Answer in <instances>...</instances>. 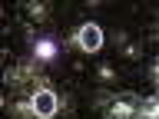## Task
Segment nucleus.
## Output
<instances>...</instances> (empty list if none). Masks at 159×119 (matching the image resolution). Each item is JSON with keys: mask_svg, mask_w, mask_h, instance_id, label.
Returning a JSON list of instances; mask_svg holds the SVG:
<instances>
[{"mask_svg": "<svg viewBox=\"0 0 159 119\" xmlns=\"http://www.w3.org/2000/svg\"><path fill=\"white\" fill-rule=\"evenodd\" d=\"M57 93H50V89H40L37 96H33V112H37L40 119H47V116H53L57 112Z\"/></svg>", "mask_w": 159, "mask_h": 119, "instance_id": "obj_1", "label": "nucleus"}, {"mask_svg": "<svg viewBox=\"0 0 159 119\" xmlns=\"http://www.w3.org/2000/svg\"><path fill=\"white\" fill-rule=\"evenodd\" d=\"M80 46L86 50V53H96L103 46V30L96 23H86V27H80Z\"/></svg>", "mask_w": 159, "mask_h": 119, "instance_id": "obj_2", "label": "nucleus"}]
</instances>
